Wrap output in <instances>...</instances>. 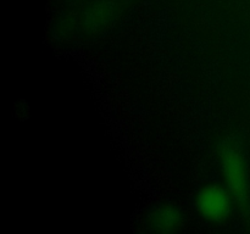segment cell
<instances>
[{
	"mask_svg": "<svg viewBox=\"0 0 250 234\" xmlns=\"http://www.w3.org/2000/svg\"><path fill=\"white\" fill-rule=\"evenodd\" d=\"M233 201L226 187L211 183L204 185L198 192L195 204L203 218L212 223H221L229 218Z\"/></svg>",
	"mask_w": 250,
	"mask_h": 234,
	"instance_id": "cell-2",
	"label": "cell"
},
{
	"mask_svg": "<svg viewBox=\"0 0 250 234\" xmlns=\"http://www.w3.org/2000/svg\"><path fill=\"white\" fill-rule=\"evenodd\" d=\"M110 9L107 4L105 2H99V4L93 5L87 12V17H85V22L92 28H99L102 24L106 22L107 17H109Z\"/></svg>",
	"mask_w": 250,
	"mask_h": 234,
	"instance_id": "cell-4",
	"label": "cell"
},
{
	"mask_svg": "<svg viewBox=\"0 0 250 234\" xmlns=\"http://www.w3.org/2000/svg\"><path fill=\"white\" fill-rule=\"evenodd\" d=\"M151 226L161 233L175 232L182 226L183 217L180 210L172 205H163L151 214Z\"/></svg>",
	"mask_w": 250,
	"mask_h": 234,
	"instance_id": "cell-3",
	"label": "cell"
},
{
	"mask_svg": "<svg viewBox=\"0 0 250 234\" xmlns=\"http://www.w3.org/2000/svg\"><path fill=\"white\" fill-rule=\"evenodd\" d=\"M219 162L227 190L238 204H246L249 196V173L246 157L232 141H225L219 150Z\"/></svg>",
	"mask_w": 250,
	"mask_h": 234,
	"instance_id": "cell-1",
	"label": "cell"
}]
</instances>
